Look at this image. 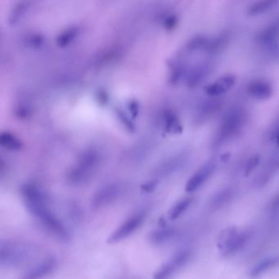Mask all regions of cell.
<instances>
[{"mask_svg":"<svg viewBox=\"0 0 279 279\" xmlns=\"http://www.w3.org/2000/svg\"><path fill=\"white\" fill-rule=\"evenodd\" d=\"M21 197L29 214L40 221L48 233L60 241L72 240L68 227L52 210L46 194L37 185L26 183L21 189Z\"/></svg>","mask_w":279,"mask_h":279,"instance_id":"obj_1","label":"cell"},{"mask_svg":"<svg viewBox=\"0 0 279 279\" xmlns=\"http://www.w3.org/2000/svg\"><path fill=\"white\" fill-rule=\"evenodd\" d=\"M248 112L243 106L236 105L226 111L212 139V147H222L241 135L247 124Z\"/></svg>","mask_w":279,"mask_h":279,"instance_id":"obj_2","label":"cell"},{"mask_svg":"<svg viewBox=\"0 0 279 279\" xmlns=\"http://www.w3.org/2000/svg\"><path fill=\"white\" fill-rule=\"evenodd\" d=\"M40 255V248L22 241H1L0 265L5 268H19L32 262Z\"/></svg>","mask_w":279,"mask_h":279,"instance_id":"obj_3","label":"cell"},{"mask_svg":"<svg viewBox=\"0 0 279 279\" xmlns=\"http://www.w3.org/2000/svg\"><path fill=\"white\" fill-rule=\"evenodd\" d=\"M99 155L96 151L89 150L80 156L77 163L68 171L67 181L72 186L84 184L92 176L98 164Z\"/></svg>","mask_w":279,"mask_h":279,"instance_id":"obj_4","label":"cell"},{"mask_svg":"<svg viewBox=\"0 0 279 279\" xmlns=\"http://www.w3.org/2000/svg\"><path fill=\"white\" fill-rule=\"evenodd\" d=\"M125 185L120 182L107 183L97 190L91 199L92 210H101L121 198L125 193Z\"/></svg>","mask_w":279,"mask_h":279,"instance_id":"obj_5","label":"cell"},{"mask_svg":"<svg viewBox=\"0 0 279 279\" xmlns=\"http://www.w3.org/2000/svg\"><path fill=\"white\" fill-rule=\"evenodd\" d=\"M147 210L145 209L135 212L111 233L107 239V242L109 244L117 243L132 235L143 225L147 218Z\"/></svg>","mask_w":279,"mask_h":279,"instance_id":"obj_6","label":"cell"},{"mask_svg":"<svg viewBox=\"0 0 279 279\" xmlns=\"http://www.w3.org/2000/svg\"><path fill=\"white\" fill-rule=\"evenodd\" d=\"M193 252L190 249L178 252L156 272L154 279H168L187 265L191 260Z\"/></svg>","mask_w":279,"mask_h":279,"instance_id":"obj_7","label":"cell"},{"mask_svg":"<svg viewBox=\"0 0 279 279\" xmlns=\"http://www.w3.org/2000/svg\"><path fill=\"white\" fill-rule=\"evenodd\" d=\"M221 246L225 256H233L242 249L250 240V233L247 232H237L234 229L226 232L222 235Z\"/></svg>","mask_w":279,"mask_h":279,"instance_id":"obj_8","label":"cell"},{"mask_svg":"<svg viewBox=\"0 0 279 279\" xmlns=\"http://www.w3.org/2000/svg\"><path fill=\"white\" fill-rule=\"evenodd\" d=\"M256 41L268 53L271 54L278 53L279 19L261 29L256 36Z\"/></svg>","mask_w":279,"mask_h":279,"instance_id":"obj_9","label":"cell"},{"mask_svg":"<svg viewBox=\"0 0 279 279\" xmlns=\"http://www.w3.org/2000/svg\"><path fill=\"white\" fill-rule=\"evenodd\" d=\"M217 162L215 160L212 159L203 164L188 180L185 190L187 193H191L197 191L202 187L208 179L212 176L216 170Z\"/></svg>","mask_w":279,"mask_h":279,"instance_id":"obj_10","label":"cell"},{"mask_svg":"<svg viewBox=\"0 0 279 279\" xmlns=\"http://www.w3.org/2000/svg\"><path fill=\"white\" fill-rule=\"evenodd\" d=\"M213 67L214 64L211 60L206 59L196 63L195 65H193L191 68L188 69L184 79L188 86L195 88L202 84L210 76L213 70Z\"/></svg>","mask_w":279,"mask_h":279,"instance_id":"obj_11","label":"cell"},{"mask_svg":"<svg viewBox=\"0 0 279 279\" xmlns=\"http://www.w3.org/2000/svg\"><path fill=\"white\" fill-rule=\"evenodd\" d=\"M223 102L221 98L209 97L208 99L200 103L196 111L195 122L202 124L214 117L222 108Z\"/></svg>","mask_w":279,"mask_h":279,"instance_id":"obj_12","label":"cell"},{"mask_svg":"<svg viewBox=\"0 0 279 279\" xmlns=\"http://www.w3.org/2000/svg\"><path fill=\"white\" fill-rule=\"evenodd\" d=\"M278 171L279 154H274L267 161L265 166H263L260 172L256 175L253 184L257 189L265 187Z\"/></svg>","mask_w":279,"mask_h":279,"instance_id":"obj_13","label":"cell"},{"mask_svg":"<svg viewBox=\"0 0 279 279\" xmlns=\"http://www.w3.org/2000/svg\"><path fill=\"white\" fill-rule=\"evenodd\" d=\"M57 260L51 256L41 260L37 265L24 273L21 279H44L56 270Z\"/></svg>","mask_w":279,"mask_h":279,"instance_id":"obj_14","label":"cell"},{"mask_svg":"<svg viewBox=\"0 0 279 279\" xmlns=\"http://www.w3.org/2000/svg\"><path fill=\"white\" fill-rule=\"evenodd\" d=\"M235 84V76L233 75H225L207 85L205 88V92L208 97L221 98L222 95L229 92Z\"/></svg>","mask_w":279,"mask_h":279,"instance_id":"obj_15","label":"cell"},{"mask_svg":"<svg viewBox=\"0 0 279 279\" xmlns=\"http://www.w3.org/2000/svg\"><path fill=\"white\" fill-rule=\"evenodd\" d=\"M188 158V153L182 152L169 158L158 166L156 170V174L159 177L169 176L170 174H174L184 166Z\"/></svg>","mask_w":279,"mask_h":279,"instance_id":"obj_16","label":"cell"},{"mask_svg":"<svg viewBox=\"0 0 279 279\" xmlns=\"http://www.w3.org/2000/svg\"><path fill=\"white\" fill-rule=\"evenodd\" d=\"M246 92L252 99L266 100L273 95V87L269 81L259 79L252 80L247 84Z\"/></svg>","mask_w":279,"mask_h":279,"instance_id":"obj_17","label":"cell"},{"mask_svg":"<svg viewBox=\"0 0 279 279\" xmlns=\"http://www.w3.org/2000/svg\"><path fill=\"white\" fill-rule=\"evenodd\" d=\"M236 190L234 188L228 187L214 194L210 202V207L213 210H219L225 207L234 198Z\"/></svg>","mask_w":279,"mask_h":279,"instance_id":"obj_18","label":"cell"},{"mask_svg":"<svg viewBox=\"0 0 279 279\" xmlns=\"http://www.w3.org/2000/svg\"><path fill=\"white\" fill-rule=\"evenodd\" d=\"M279 265V256H270L265 260H261L257 265H255L250 271V277L256 278L274 269Z\"/></svg>","mask_w":279,"mask_h":279,"instance_id":"obj_19","label":"cell"},{"mask_svg":"<svg viewBox=\"0 0 279 279\" xmlns=\"http://www.w3.org/2000/svg\"><path fill=\"white\" fill-rule=\"evenodd\" d=\"M164 129L170 134H180L183 130L180 120L172 110H166L163 114Z\"/></svg>","mask_w":279,"mask_h":279,"instance_id":"obj_20","label":"cell"},{"mask_svg":"<svg viewBox=\"0 0 279 279\" xmlns=\"http://www.w3.org/2000/svg\"><path fill=\"white\" fill-rule=\"evenodd\" d=\"M176 230L173 228H165L152 232L150 235V240L152 244L162 245L172 239L176 234Z\"/></svg>","mask_w":279,"mask_h":279,"instance_id":"obj_21","label":"cell"},{"mask_svg":"<svg viewBox=\"0 0 279 279\" xmlns=\"http://www.w3.org/2000/svg\"><path fill=\"white\" fill-rule=\"evenodd\" d=\"M278 5L277 1L273 0H263L259 2L253 3L248 8L247 13L250 16H258V15L264 14L273 9L276 5Z\"/></svg>","mask_w":279,"mask_h":279,"instance_id":"obj_22","label":"cell"},{"mask_svg":"<svg viewBox=\"0 0 279 279\" xmlns=\"http://www.w3.org/2000/svg\"><path fill=\"white\" fill-rule=\"evenodd\" d=\"M0 144L9 151H20L22 148V143L18 138L9 132H4L0 135Z\"/></svg>","mask_w":279,"mask_h":279,"instance_id":"obj_23","label":"cell"},{"mask_svg":"<svg viewBox=\"0 0 279 279\" xmlns=\"http://www.w3.org/2000/svg\"><path fill=\"white\" fill-rule=\"evenodd\" d=\"M193 200L192 198H185L174 204L168 213L170 220L175 221L184 214L193 203Z\"/></svg>","mask_w":279,"mask_h":279,"instance_id":"obj_24","label":"cell"},{"mask_svg":"<svg viewBox=\"0 0 279 279\" xmlns=\"http://www.w3.org/2000/svg\"><path fill=\"white\" fill-rule=\"evenodd\" d=\"M78 34H79V29L76 26L64 29L61 34L57 36V46L61 48L68 46L77 37Z\"/></svg>","mask_w":279,"mask_h":279,"instance_id":"obj_25","label":"cell"},{"mask_svg":"<svg viewBox=\"0 0 279 279\" xmlns=\"http://www.w3.org/2000/svg\"><path fill=\"white\" fill-rule=\"evenodd\" d=\"M28 8H29L28 7V3L21 2L17 4L15 6L14 9H13L12 13H11L10 18H9L11 22L15 23L16 21H18L21 18V16L24 14L25 11L27 10Z\"/></svg>","mask_w":279,"mask_h":279,"instance_id":"obj_26","label":"cell"},{"mask_svg":"<svg viewBox=\"0 0 279 279\" xmlns=\"http://www.w3.org/2000/svg\"><path fill=\"white\" fill-rule=\"evenodd\" d=\"M116 115H117L118 119L121 122V124L126 127V130H128L130 132L135 131V125L127 114L125 113L124 111L118 109L116 110Z\"/></svg>","mask_w":279,"mask_h":279,"instance_id":"obj_27","label":"cell"},{"mask_svg":"<svg viewBox=\"0 0 279 279\" xmlns=\"http://www.w3.org/2000/svg\"><path fill=\"white\" fill-rule=\"evenodd\" d=\"M260 162V156H252V158L248 160L246 163H245V168H244V174H245V176L250 175V174L257 168V166H259Z\"/></svg>","mask_w":279,"mask_h":279,"instance_id":"obj_28","label":"cell"},{"mask_svg":"<svg viewBox=\"0 0 279 279\" xmlns=\"http://www.w3.org/2000/svg\"><path fill=\"white\" fill-rule=\"evenodd\" d=\"M267 210L272 214H279V193L275 195L268 204Z\"/></svg>","mask_w":279,"mask_h":279,"instance_id":"obj_29","label":"cell"},{"mask_svg":"<svg viewBox=\"0 0 279 279\" xmlns=\"http://www.w3.org/2000/svg\"><path fill=\"white\" fill-rule=\"evenodd\" d=\"M178 23V18L175 15H170L166 17L163 21L164 27L168 30L174 29Z\"/></svg>","mask_w":279,"mask_h":279,"instance_id":"obj_30","label":"cell"},{"mask_svg":"<svg viewBox=\"0 0 279 279\" xmlns=\"http://www.w3.org/2000/svg\"><path fill=\"white\" fill-rule=\"evenodd\" d=\"M128 109L130 111L131 116L134 118H136L139 116V111H140V106L139 102L136 100H131L128 104Z\"/></svg>","mask_w":279,"mask_h":279,"instance_id":"obj_31","label":"cell"},{"mask_svg":"<svg viewBox=\"0 0 279 279\" xmlns=\"http://www.w3.org/2000/svg\"><path fill=\"white\" fill-rule=\"evenodd\" d=\"M157 186H158V180L152 179V180L147 181L144 184L142 185L141 189L145 193H151L153 191Z\"/></svg>","mask_w":279,"mask_h":279,"instance_id":"obj_32","label":"cell"},{"mask_svg":"<svg viewBox=\"0 0 279 279\" xmlns=\"http://www.w3.org/2000/svg\"><path fill=\"white\" fill-rule=\"evenodd\" d=\"M271 138L274 141V143L277 145L279 147V119L276 122V124L273 127V130L271 131Z\"/></svg>","mask_w":279,"mask_h":279,"instance_id":"obj_33","label":"cell"},{"mask_svg":"<svg viewBox=\"0 0 279 279\" xmlns=\"http://www.w3.org/2000/svg\"><path fill=\"white\" fill-rule=\"evenodd\" d=\"M98 99H99V102L102 104H106L107 101V94H106L104 91H102V92H98Z\"/></svg>","mask_w":279,"mask_h":279,"instance_id":"obj_34","label":"cell"}]
</instances>
